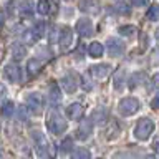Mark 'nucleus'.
<instances>
[{"instance_id":"1a4fd4ad","label":"nucleus","mask_w":159,"mask_h":159,"mask_svg":"<svg viewBox=\"0 0 159 159\" xmlns=\"http://www.w3.org/2000/svg\"><path fill=\"white\" fill-rule=\"evenodd\" d=\"M76 32L80 37H91L93 35V23L89 18H80L76 22Z\"/></svg>"},{"instance_id":"4468645a","label":"nucleus","mask_w":159,"mask_h":159,"mask_svg":"<svg viewBox=\"0 0 159 159\" xmlns=\"http://www.w3.org/2000/svg\"><path fill=\"white\" fill-rule=\"evenodd\" d=\"M80 10L84 13H98L99 3H98V0H81L80 2Z\"/></svg>"},{"instance_id":"20e7f679","label":"nucleus","mask_w":159,"mask_h":159,"mask_svg":"<svg viewBox=\"0 0 159 159\" xmlns=\"http://www.w3.org/2000/svg\"><path fill=\"white\" fill-rule=\"evenodd\" d=\"M118 109H119V113H121L123 116L134 114L139 109V101H138L136 98H131V96L123 98L121 101H119V104H118Z\"/></svg>"},{"instance_id":"f257e3e1","label":"nucleus","mask_w":159,"mask_h":159,"mask_svg":"<svg viewBox=\"0 0 159 159\" xmlns=\"http://www.w3.org/2000/svg\"><path fill=\"white\" fill-rule=\"evenodd\" d=\"M48 129L52 131L53 134H61V133H65L66 131V119H65L61 114H60L57 109H52V113L48 114Z\"/></svg>"},{"instance_id":"a878e982","label":"nucleus","mask_w":159,"mask_h":159,"mask_svg":"<svg viewBox=\"0 0 159 159\" xmlns=\"http://www.w3.org/2000/svg\"><path fill=\"white\" fill-rule=\"evenodd\" d=\"M71 156L75 157V159H80V157H84V159H89V156H91V154H89V151L88 149H84V148H80V149H76V151H75Z\"/></svg>"},{"instance_id":"7ed1b4c3","label":"nucleus","mask_w":159,"mask_h":159,"mask_svg":"<svg viewBox=\"0 0 159 159\" xmlns=\"http://www.w3.org/2000/svg\"><path fill=\"white\" fill-rule=\"evenodd\" d=\"M32 138H33V143H35V149H37V154L40 157H48L52 156V151H50V144L47 141L43 133L40 131H33L32 133Z\"/></svg>"},{"instance_id":"7c9ffc66","label":"nucleus","mask_w":159,"mask_h":159,"mask_svg":"<svg viewBox=\"0 0 159 159\" xmlns=\"http://www.w3.org/2000/svg\"><path fill=\"white\" fill-rule=\"evenodd\" d=\"M151 108H152V109H159V93L152 98V101H151Z\"/></svg>"},{"instance_id":"393cba45","label":"nucleus","mask_w":159,"mask_h":159,"mask_svg":"<svg viewBox=\"0 0 159 159\" xmlns=\"http://www.w3.org/2000/svg\"><path fill=\"white\" fill-rule=\"evenodd\" d=\"M119 33L124 35V37H133L136 33V28L133 25H123V27H119Z\"/></svg>"},{"instance_id":"ddd939ff","label":"nucleus","mask_w":159,"mask_h":159,"mask_svg":"<svg viewBox=\"0 0 159 159\" xmlns=\"http://www.w3.org/2000/svg\"><path fill=\"white\" fill-rule=\"evenodd\" d=\"M33 10H35V7H33L32 0H22L20 5H18V13L22 15L23 18H32L33 17Z\"/></svg>"},{"instance_id":"72a5a7b5","label":"nucleus","mask_w":159,"mask_h":159,"mask_svg":"<svg viewBox=\"0 0 159 159\" xmlns=\"http://www.w3.org/2000/svg\"><path fill=\"white\" fill-rule=\"evenodd\" d=\"M152 86L154 88H159V73L152 76Z\"/></svg>"},{"instance_id":"6ab92c4d","label":"nucleus","mask_w":159,"mask_h":159,"mask_svg":"<svg viewBox=\"0 0 159 159\" xmlns=\"http://www.w3.org/2000/svg\"><path fill=\"white\" fill-rule=\"evenodd\" d=\"M146 73H143V71H138V73H134L131 78H129V88L134 89V88H138L139 84H144L146 83Z\"/></svg>"},{"instance_id":"a211bd4d","label":"nucleus","mask_w":159,"mask_h":159,"mask_svg":"<svg viewBox=\"0 0 159 159\" xmlns=\"http://www.w3.org/2000/svg\"><path fill=\"white\" fill-rule=\"evenodd\" d=\"M40 70H42V61L37 58H32L27 61V71L30 76H37V75L40 73Z\"/></svg>"},{"instance_id":"4be33fe9","label":"nucleus","mask_w":159,"mask_h":159,"mask_svg":"<svg viewBox=\"0 0 159 159\" xmlns=\"http://www.w3.org/2000/svg\"><path fill=\"white\" fill-rule=\"evenodd\" d=\"M0 111H2V116L10 118V116L13 114V111H15V104H13V101H5Z\"/></svg>"},{"instance_id":"0eeeda50","label":"nucleus","mask_w":159,"mask_h":159,"mask_svg":"<svg viewBox=\"0 0 159 159\" xmlns=\"http://www.w3.org/2000/svg\"><path fill=\"white\" fill-rule=\"evenodd\" d=\"M45 35V23L43 22H37L32 28L25 33V37H28V43H35L37 40H40Z\"/></svg>"},{"instance_id":"e433bc0d","label":"nucleus","mask_w":159,"mask_h":159,"mask_svg":"<svg viewBox=\"0 0 159 159\" xmlns=\"http://www.w3.org/2000/svg\"><path fill=\"white\" fill-rule=\"evenodd\" d=\"M2 23H3V13L0 12V27H2Z\"/></svg>"},{"instance_id":"58836bf2","label":"nucleus","mask_w":159,"mask_h":159,"mask_svg":"<svg viewBox=\"0 0 159 159\" xmlns=\"http://www.w3.org/2000/svg\"><path fill=\"white\" fill-rule=\"evenodd\" d=\"M0 58H2V47H0Z\"/></svg>"},{"instance_id":"aec40b11","label":"nucleus","mask_w":159,"mask_h":159,"mask_svg":"<svg viewBox=\"0 0 159 159\" xmlns=\"http://www.w3.org/2000/svg\"><path fill=\"white\" fill-rule=\"evenodd\" d=\"M103 53H104V47H103L101 43H98V42H93L88 47V55L91 58H101Z\"/></svg>"},{"instance_id":"4c0bfd02","label":"nucleus","mask_w":159,"mask_h":159,"mask_svg":"<svg viewBox=\"0 0 159 159\" xmlns=\"http://www.w3.org/2000/svg\"><path fill=\"white\" fill-rule=\"evenodd\" d=\"M156 38H157V40H159V28H157V30H156Z\"/></svg>"},{"instance_id":"9b49d317","label":"nucleus","mask_w":159,"mask_h":159,"mask_svg":"<svg viewBox=\"0 0 159 159\" xmlns=\"http://www.w3.org/2000/svg\"><path fill=\"white\" fill-rule=\"evenodd\" d=\"M71 40H73V33H71V28L70 27H63L60 30V35H58V43L61 50H66L70 45H71Z\"/></svg>"},{"instance_id":"f3484780","label":"nucleus","mask_w":159,"mask_h":159,"mask_svg":"<svg viewBox=\"0 0 159 159\" xmlns=\"http://www.w3.org/2000/svg\"><path fill=\"white\" fill-rule=\"evenodd\" d=\"M61 101V91H60V86L57 83H52L50 84V103L53 106H57Z\"/></svg>"},{"instance_id":"f704fd0d","label":"nucleus","mask_w":159,"mask_h":159,"mask_svg":"<svg viewBox=\"0 0 159 159\" xmlns=\"http://www.w3.org/2000/svg\"><path fill=\"white\" fill-rule=\"evenodd\" d=\"M3 94H5V86H3V84H0V96H3Z\"/></svg>"},{"instance_id":"412c9836","label":"nucleus","mask_w":159,"mask_h":159,"mask_svg":"<svg viewBox=\"0 0 159 159\" xmlns=\"http://www.w3.org/2000/svg\"><path fill=\"white\" fill-rule=\"evenodd\" d=\"M25 53H27V48L23 47V45H13L12 47V57L15 60H23L25 58Z\"/></svg>"},{"instance_id":"2eb2a0df","label":"nucleus","mask_w":159,"mask_h":159,"mask_svg":"<svg viewBox=\"0 0 159 159\" xmlns=\"http://www.w3.org/2000/svg\"><path fill=\"white\" fill-rule=\"evenodd\" d=\"M66 116L70 119H80L83 116V106L81 103H71L66 108Z\"/></svg>"},{"instance_id":"2f4dec72","label":"nucleus","mask_w":159,"mask_h":159,"mask_svg":"<svg viewBox=\"0 0 159 159\" xmlns=\"http://www.w3.org/2000/svg\"><path fill=\"white\" fill-rule=\"evenodd\" d=\"M80 81L83 83V86H84V89H91V88H93L91 84L88 83V78H86V76H81V80H80Z\"/></svg>"},{"instance_id":"9d476101","label":"nucleus","mask_w":159,"mask_h":159,"mask_svg":"<svg viewBox=\"0 0 159 159\" xmlns=\"http://www.w3.org/2000/svg\"><path fill=\"white\" fill-rule=\"evenodd\" d=\"M5 75H7V78L12 83L22 81V70H20V66L15 63H8L7 66H5Z\"/></svg>"},{"instance_id":"cd10ccee","label":"nucleus","mask_w":159,"mask_h":159,"mask_svg":"<svg viewBox=\"0 0 159 159\" xmlns=\"http://www.w3.org/2000/svg\"><path fill=\"white\" fill-rule=\"evenodd\" d=\"M116 10H118L121 15H129V7H128L124 2H119V3L116 5Z\"/></svg>"},{"instance_id":"6e6552de","label":"nucleus","mask_w":159,"mask_h":159,"mask_svg":"<svg viewBox=\"0 0 159 159\" xmlns=\"http://www.w3.org/2000/svg\"><path fill=\"white\" fill-rule=\"evenodd\" d=\"M106 50H108L109 57H121L124 53V43L116 38H109L106 42Z\"/></svg>"},{"instance_id":"f03ea898","label":"nucleus","mask_w":159,"mask_h":159,"mask_svg":"<svg viewBox=\"0 0 159 159\" xmlns=\"http://www.w3.org/2000/svg\"><path fill=\"white\" fill-rule=\"evenodd\" d=\"M154 131V123L149 118H141L134 128V136L139 141H146V139L151 136V133Z\"/></svg>"},{"instance_id":"c9c22d12","label":"nucleus","mask_w":159,"mask_h":159,"mask_svg":"<svg viewBox=\"0 0 159 159\" xmlns=\"http://www.w3.org/2000/svg\"><path fill=\"white\" fill-rule=\"evenodd\" d=\"M154 149H156V152H159V141H156L154 143V146H152Z\"/></svg>"},{"instance_id":"bb28decb","label":"nucleus","mask_w":159,"mask_h":159,"mask_svg":"<svg viewBox=\"0 0 159 159\" xmlns=\"http://www.w3.org/2000/svg\"><path fill=\"white\" fill-rule=\"evenodd\" d=\"M71 146H73L71 139L66 138V139H63V141H61V146H60V149H61V152H63V154H66V152L71 151Z\"/></svg>"},{"instance_id":"39448f33","label":"nucleus","mask_w":159,"mask_h":159,"mask_svg":"<svg viewBox=\"0 0 159 159\" xmlns=\"http://www.w3.org/2000/svg\"><path fill=\"white\" fill-rule=\"evenodd\" d=\"M113 71V66L108 63H101V65H93L91 68H89V75L98 80V81H103V80H106L109 76V73Z\"/></svg>"},{"instance_id":"5701e85b","label":"nucleus","mask_w":159,"mask_h":159,"mask_svg":"<svg viewBox=\"0 0 159 159\" xmlns=\"http://www.w3.org/2000/svg\"><path fill=\"white\" fill-rule=\"evenodd\" d=\"M37 10H38L40 15H48L50 13V2L48 0H38Z\"/></svg>"},{"instance_id":"423d86ee","label":"nucleus","mask_w":159,"mask_h":159,"mask_svg":"<svg viewBox=\"0 0 159 159\" xmlns=\"http://www.w3.org/2000/svg\"><path fill=\"white\" fill-rule=\"evenodd\" d=\"M27 104H28V108L32 109L33 113H42L43 111V106H45V99H43V96L40 93H30V94H27Z\"/></svg>"},{"instance_id":"f8f14e48","label":"nucleus","mask_w":159,"mask_h":159,"mask_svg":"<svg viewBox=\"0 0 159 159\" xmlns=\"http://www.w3.org/2000/svg\"><path fill=\"white\" fill-rule=\"evenodd\" d=\"M93 121H89V119H84V121L80 124V128L76 129V138L81 139V141H84V139L89 138V134H91L93 131Z\"/></svg>"},{"instance_id":"c756f323","label":"nucleus","mask_w":159,"mask_h":159,"mask_svg":"<svg viewBox=\"0 0 159 159\" xmlns=\"http://www.w3.org/2000/svg\"><path fill=\"white\" fill-rule=\"evenodd\" d=\"M123 75H124L123 71H119V73H118L116 80H114V88H121V84H123V80H121V78H123Z\"/></svg>"},{"instance_id":"ea45409f","label":"nucleus","mask_w":159,"mask_h":159,"mask_svg":"<svg viewBox=\"0 0 159 159\" xmlns=\"http://www.w3.org/2000/svg\"><path fill=\"white\" fill-rule=\"evenodd\" d=\"M66 2H71V0H66Z\"/></svg>"},{"instance_id":"c85d7f7f","label":"nucleus","mask_w":159,"mask_h":159,"mask_svg":"<svg viewBox=\"0 0 159 159\" xmlns=\"http://www.w3.org/2000/svg\"><path fill=\"white\" fill-rule=\"evenodd\" d=\"M151 63L152 65H159V48H156L151 53Z\"/></svg>"},{"instance_id":"473e14b6","label":"nucleus","mask_w":159,"mask_h":159,"mask_svg":"<svg viewBox=\"0 0 159 159\" xmlns=\"http://www.w3.org/2000/svg\"><path fill=\"white\" fill-rule=\"evenodd\" d=\"M148 0H131V3L134 5V7H143V5H146Z\"/></svg>"},{"instance_id":"b1692460","label":"nucleus","mask_w":159,"mask_h":159,"mask_svg":"<svg viewBox=\"0 0 159 159\" xmlns=\"http://www.w3.org/2000/svg\"><path fill=\"white\" fill-rule=\"evenodd\" d=\"M146 17L151 20V22H157V20H159V5H152V7H149Z\"/></svg>"},{"instance_id":"dca6fc26","label":"nucleus","mask_w":159,"mask_h":159,"mask_svg":"<svg viewBox=\"0 0 159 159\" xmlns=\"http://www.w3.org/2000/svg\"><path fill=\"white\" fill-rule=\"evenodd\" d=\"M61 83H63V89L66 93H75V91H76V88H78V81L75 80V76H73L71 73L66 75V76L63 78Z\"/></svg>"}]
</instances>
